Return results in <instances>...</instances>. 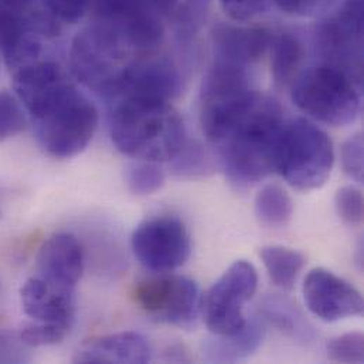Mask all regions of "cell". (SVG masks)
Instances as JSON below:
<instances>
[{"instance_id":"1","label":"cell","mask_w":364,"mask_h":364,"mask_svg":"<svg viewBox=\"0 0 364 364\" xmlns=\"http://www.w3.org/2000/svg\"><path fill=\"white\" fill-rule=\"evenodd\" d=\"M200 118L232 184L247 187L275 171L277 149L285 127L278 101L252 90L231 102L201 109Z\"/></svg>"},{"instance_id":"2","label":"cell","mask_w":364,"mask_h":364,"mask_svg":"<svg viewBox=\"0 0 364 364\" xmlns=\"http://www.w3.org/2000/svg\"><path fill=\"white\" fill-rule=\"evenodd\" d=\"M14 90L26 107L41 149L57 159L80 155L91 142L98 111L60 64L36 60L16 70Z\"/></svg>"},{"instance_id":"3","label":"cell","mask_w":364,"mask_h":364,"mask_svg":"<svg viewBox=\"0 0 364 364\" xmlns=\"http://www.w3.org/2000/svg\"><path fill=\"white\" fill-rule=\"evenodd\" d=\"M112 105L111 138L118 151L144 162L176 159L184 148L186 132L171 101L124 98Z\"/></svg>"},{"instance_id":"4","label":"cell","mask_w":364,"mask_h":364,"mask_svg":"<svg viewBox=\"0 0 364 364\" xmlns=\"http://www.w3.org/2000/svg\"><path fill=\"white\" fill-rule=\"evenodd\" d=\"M148 54L151 53L139 51L107 24L94 20L75 36L70 64L80 82L109 101L129 68Z\"/></svg>"},{"instance_id":"5","label":"cell","mask_w":364,"mask_h":364,"mask_svg":"<svg viewBox=\"0 0 364 364\" xmlns=\"http://www.w3.org/2000/svg\"><path fill=\"white\" fill-rule=\"evenodd\" d=\"M360 90L362 84L346 71L323 63L298 74L292 82V101L318 122L345 127L360 114Z\"/></svg>"},{"instance_id":"6","label":"cell","mask_w":364,"mask_h":364,"mask_svg":"<svg viewBox=\"0 0 364 364\" xmlns=\"http://www.w3.org/2000/svg\"><path fill=\"white\" fill-rule=\"evenodd\" d=\"M335 162L331 138L312 122L298 118L285 122L279 138L275 171L299 191L322 187Z\"/></svg>"},{"instance_id":"7","label":"cell","mask_w":364,"mask_h":364,"mask_svg":"<svg viewBox=\"0 0 364 364\" xmlns=\"http://www.w3.org/2000/svg\"><path fill=\"white\" fill-rule=\"evenodd\" d=\"M257 287V269L245 259L235 261L213 284L200 302V309L214 336H231L245 326L244 305L254 296Z\"/></svg>"},{"instance_id":"8","label":"cell","mask_w":364,"mask_h":364,"mask_svg":"<svg viewBox=\"0 0 364 364\" xmlns=\"http://www.w3.org/2000/svg\"><path fill=\"white\" fill-rule=\"evenodd\" d=\"M364 0H343L341 9L315 31L323 63L335 65L363 84Z\"/></svg>"},{"instance_id":"9","label":"cell","mask_w":364,"mask_h":364,"mask_svg":"<svg viewBox=\"0 0 364 364\" xmlns=\"http://www.w3.org/2000/svg\"><path fill=\"white\" fill-rule=\"evenodd\" d=\"M132 250L146 269L159 274L169 272L184 265L188 259L191 251L190 234L178 217H154L135 228Z\"/></svg>"},{"instance_id":"10","label":"cell","mask_w":364,"mask_h":364,"mask_svg":"<svg viewBox=\"0 0 364 364\" xmlns=\"http://www.w3.org/2000/svg\"><path fill=\"white\" fill-rule=\"evenodd\" d=\"M134 299L149 316L179 328H190L200 311L197 284L181 275H162L138 282Z\"/></svg>"},{"instance_id":"11","label":"cell","mask_w":364,"mask_h":364,"mask_svg":"<svg viewBox=\"0 0 364 364\" xmlns=\"http://www.w3.org/2000/svg\"><path fill=\"white\" fill-rule=\"evenodd\" d=\"M57 26L26 10L0 9V50L6 63L20 68L40 60L43 37L54 36Z\"/></svg>"},{"instance_id":"12","label":"cell","mask_w":364,"mask_h":364,"mask_svg":"<svg viewBox=\"0 0 364 364\" xmlns=\"http://www.w3.org/2000/svg\"><path fill=\"white\" fill-rule=\"evenodd\" d=\"M304 296L308 309L323 322L332 323L363 314L362 294L325 268H315L308 274Z\"/></svg>"},{"instance_id":"13","label":"cell","mask_w":364,"mask_h":364,"mask_svg":"<svg viewBox=\"0 0 364 364\" xmlns=\"http://www.w3.org/2000/svg\"><path fill=\"white\" fill-rule=\"evenodd\" d=\"M181 73L166 55L151 53L139 58L125 74L111 102L124 98H151L172 101L181 91Z\"/></svg>"},{"instance_id":"14","label":"cell","mask_w":364,"mask_h":364,"mask_svg":"<svg viewBox=\"0 0 364 364\" xmlns=\"http://www.w3.org/2000/svg\"><path fill=\"white\" fill-rule=\"evenodd\" d=\"M20 299L24 314L40 323L71 329L75 316V291L51 284L33 274L21 287Z\"/></svg>"},{"instance_id":"15","label":"cell","mask_w":364,"mask_h":364,"mask_svg":"<svg viewBox=\"0 0 364 364\" xmlns=\"http://www.w3.org/2000/svg\"><path fill=\"white\" fill-rule=\"evenodd\" d=\"M82 271V248L71 234H54L41 245L37 254L34 274L58 287L75 291Z\"/></svg>"},{"instance_id":"16","label":"cell","mask_w":364,"mask_h":364,"mask_svg":"<svg viewBox=\"0 0 364 364\" xmlns=\"http://www.w3.org/2000/svg\"><path fill=\"white\" fill-rule=\"evenodd\" d=\"M152 359L149 341L138 332L105 335L78 348L73 362L82 364L146 363Z\"/></svg>"},{"instance_id":"17","label":"cell","mask_w":364,"mask_h":364,"mask_svg":"<svg viewBox=\"0 0 364 364\" xmlns=\"http://www.w3.org/2000/svg\"><path fill=\"white\" fill-rule=\"evenodd\" d=\"M272 33L262 27L218 24L213 31L215 58L248 67L269 48Z\"/></svg>"},{"instance_id":"18","label":"cell","mask_w":364,"mask_h":364,"mask_svg":"<svg viewBox=\"0 0 364 364\" xmlns=\"http://www.w3.org/2000/svg\"><path fill=\"white\" fill-rule=\"evenodd\" d=\"M265 336L264 321H251L231 336H215L204 345L208 362L234 363L250 358L262 343Z\"/></svg>"},{"instance_id":"19","label":"cell","mask_w":364,"mask_h":364,"mask_svg":"<svg viewBox=\"0 0 364 364\" xmlns=\"http://www.w3.org/2000/svg\"><path fill=\"white\" fill-rule=\"evenodd\" d=\"M271 70L275 82L279 87H288L299 74L301 64L305 57L304 43L298 36L289 31L272 34Z\"/></svg>"},{"instance_id":"20","label":"cell","mask_w":364,"mask_h":364,"mask_svg":"<svg viewBox=\"0 0 364 364\" xmlns=\"http://www.w3.org/2000/svg\"><path fill=\"white\" fill-rule=\"evenodd\" d=\"M261 258L271 281L287 291L294 288L306 262L301 252L282 245L264 247Z\"/></svg>"},{"instance_id":"21","label":"cell","mask_w":364,"mask_h":364,"mask_svg":"<svg viewBox=\"0 0 364 364\" xmlns=\"http://www.w3.org/2000/svg\"><path fill=\"white\" fill-rule=\"evenodd\" d=\"M294 205L289 194L277 184H268L255 197V214L269 228L285 227L292 217Z\"/></svg>"},{"instance_id":"22","label":"cell","mask_w":364,"mask_h":364,"mask_svg":"<svg viewBox=\"0 0 364 364\" xmlns=\"http://www.w3.org/2000/svg\"><path fill=\"white\" fill-rule=\"evenodd\" d=\"M264 321H268L278 329L291 333L294 336H299L305 333L308 328L304 325L301 312L294 308L291 302L282 298H268L264 302L261 309Z\"/></svg>"},{"instance_id":"23","label":"cell","mask_w":364,"mask_h":364,"mask_svg":"<svg viewBox=\"0 0 364 364\" xmlns=\"http://www.w3.org/2000/svg\"><path fill=\"white\" fill-rule=\"evenodd\" d=\"M127 182L132 193L146 196L158 191L164 186L165 175L156 164L141 161L128 169Z\"/></svg>"},{"instance_id":"24","label":"cell","mask_w":364,"mask_h":364,"mask_svg":"<svg viewBox=\"0 0 364 364\" xmlns=\"http://www.w3.org/2000/svg\"><path fill=\"white\" fill-rule=\"evenodd\" d=\"M328 356L329 360L336 363H363V333H345L332 339L328 343Z\"/></svg>"},{"instance_id":"25","label":"cell","mask_w":364,"mask_h":364,"mask_svg":"<svg viewBox=\"0 0 364 364\" xmlns=\"http://www.w3.org/2000/svg\"><path fill=\"white\" fill-rule=\"evenodd\" d=\"M70 329L50 325V323H40V322H30L24 325L18 333V338L27 348H40V346H51L57 345L64 341Z\"/></svg>"},{"instance_id":"26","label":"cell","mask_w":364,"mask_h":364,"mask_svg":"<svg viewBox=\"0 0 364 364\" xmlns=\"http://www.w3.org/2000/svg\"><path fill=\"white\" fill-rule=\"evenodd\" d=\"M26 127V117L18 101L9 92H0V142L20 134Z\"/></svg>"},{"instance_id":"27","label":"cell","mask_w":364,"mask_h":364,"mask_svg":"<svg viewBox=\"0 0 364 364\" xmlns=\"http://www.w3.org/2000/svg\"><path fill=\"white\" fill-rule=\"evenodd\" d=\"M339 217L349 225H360L363 221V194L360 190L345 186L335 196Z\"/></svg>"},{"instance_id":"28","label":"cell","mask_w":364,"mask_h":364,"mask_svg":"<svg viewBox=\"0 0 364 364\" xmlns=\"http://www.w3.org/2000/svg\"><path fill=\"white\" fill-rule=\"evenodd\" d=\"M342 168L355 182H363V136H350L342 146Z\"/></svg>"},{"instance_id":"29","label":"cell","mask_w":364,"mask_h":364,"mask_svg":"<svg viewBox=\"0 0 364 364\" xmlns=\"http://www.w3.org/2000/svg\"><path fill=\"white\" fill-rule=\"evenodd\" d=\"M339 0H274L287 14L296 17H314L331 10Z\"/></svg>"},{"instance_id":"30","label":"cell","mask_w":364,"mask_h":364,"mask_svg":"<svg viewBox=\"0 0 364 364\" xmlns=\"http://www.w3.org/2000/svg\"><path fill=\"white\" fill-rule=\"evenodd\" d=\"M44 3L51 16L65 23H74L85 14L92 0H44Z\"/></svg>"},{"instance_id":"31","label":"cell","mask_w":364,"mask_h":364,"mask_svg":"<svg viewBox=\"0 0 364 364\" xmlns=\"http://www.w3.org/2000/svg\"><path fill=\"white\" fill-rule=\"evenodd\" d=\"M227 14L237 21H247L262 13L268 0H220Z\"/></svg>"},{"instance_id":"32","label":"cell","mask_w":364,"mask_h":364,"mask_svg":"<svg viewBox=\"0 0 364 364\" xmlns=\"http://www.w3.org/2000/svg\"><path fill=\"white\" fill-rule=\"evenodd\" d=\"M27 346L21 339L4 332H0V363H21L28 360Z\"/></svg>"},{"instance_id":"33","label":"cell","mask_w":364,"mask_h":364,"mask_svg":"<svg viewBox=\"0 0 364 364\" xmlns=\"http://www.w3.org/2000/svg\"><path fill=\"white\" fill-rule=\"evenodd\" d=\"M31 0H0V9L11 10H26L28 9Z\"/></svg>"},{"instance_id":"34","label":"cell","mask_w":364,"mask_h":364,"mask_svg":"<svg viewBox=\"0 0 364 364\" xmlns=\"http://www.w3.org/2000/svg\"><path fill=\"white\" fill-rule=\"evenodd\" d=\"M0 217H1V210H0Z\"/></svg>"}]
</instances>
